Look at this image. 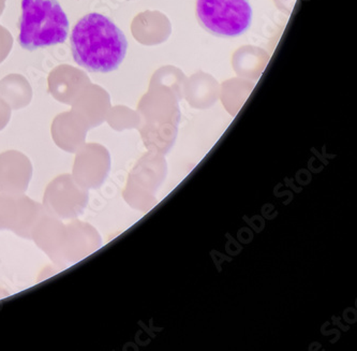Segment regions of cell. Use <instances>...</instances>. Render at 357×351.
I'll return each instance as SVG.
<instances>
[{"instance_id": "obj_1", "label": "cell", "mask_w": 357, "mask_h": 351, "mask_svg": "<svg viewBox=\"0 0 357 351\" xmlns=\"http://www.w3.org/2000/svg\"><path fill=\"white\" fill-rule=\"evenodd\" d=\"M73 59L89 73H109L125 59L128 41L119 26L100 13L77 22L70 36Z\"/></svg>"}, {"instance_id": "obj_2", "label": "cell", "mask_w": 357, "mask_h": 351, "mask_svg": "<svg viewBox=\"0 0 357 351\" xmlns=\"http://www.w3.org/2000/svg\"><path fill=\"white\" fill-rule=\"evenodd\" d=\"M20 45L27 51L63 45L69 35V20L59 0H21Z\"/></svg>"}, {"instance_id": "obj_3", "label": "cell", "mask_w": 357, "mask_h": 351, "mask_svg": "<svg viewBox=\"0 0 357 351\" xmlns=\"http://www.w3.org/2000/svg\"><path fill=\"white\" fill-rule=\"evenodd\" d=\"M197 17L211 35L239 37L250 27L252 8L249 0H197Z\"/></svg>"}]
</instances>
